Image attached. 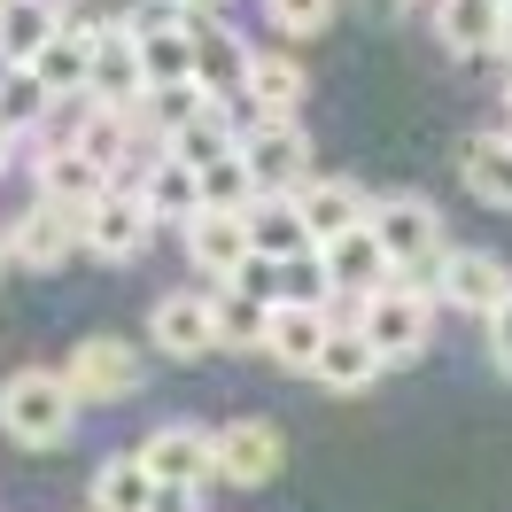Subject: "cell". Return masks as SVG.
<instances>
[{"instance_id": "cell-23", "label": "cell", "mask_w": 512, "mask_h": 512, "mask_svg": "<svg viewBox=\"0 0 512 512\" xmlns=\"http://www.w3.org/2000/svg\"><path fill=\"white\" fill-rule=\"evenodd\" d=\"M241 132H249V125H233V109H225V101H202V109H194L187 125H179L171 140H163V148H171L179 163H194V171H202V163L241 156Z\"/></svg>"}, {"instance_id": "cell-33", "label": "cell", "mask_w": 512, "mask_h": 512, "mask_svg": "<svg viewBox=\"0 0 512 512\" xmlns=\"http://www.w3.org/2000/svg\"><path fill=\"white\" fill-rule=\"evenodd\" d=\"M489 365H497V373L512 381V295L497 303V311H489Z\"/></svg>"}, {"instance_id": "cell-30", "label": "cell", "mask_w": 512, "mask_h": 512, "mask_svg": "<svg viewBox=\"0 0 512 512\" xmlns=\"http://www.w3.org/2000/svg\"><path fill=\"white\" fill-rule=\"evenodd\" d=\"M47 109H55V94L39 86L32 70H0V117H8L16 132H39V117H47Z\"/></svg>"}, {"instance_id": "cell-5", "label": "cell", "mask_w": 512, "mask_h": 512, "mask_svg": "<svg viewBox=\"0 0 512 512\" xmlns=\"http://www.w3.org/2000/svg\"><path fill=\"white\" fill-rule=\"evenodd\" d=\"M148 233H156V210L140 202V187H109L94 210L78 218V241H86L101 264H132V256L148 249Z\"/></svg>"}, {"instance_id": "cell-28", "label": "cell", "mask_w": 512, "mask_h": 512, "mask_svg": "<svg viewBox=\"0 0 512 512\" xmlns=\"http://www.w3.org/2000/svg\"><path fill=\"white\" fill-rule=\"evenodd\" d=\"M156 489H163V481L148 474V458H140V450H132V458H101L94 512H156Z\"/></svg>"}, {"instance_id": "cell-3", "label": "cell", "mask_w": 512, "mask_h": 512, "mask_svg": "<svg viewBox=\"0 0 512 512\" xmlns=\"http://www.w3.org/2000/svg\"><path fill=\"white\" fill-rule=\"evenodd\" d=\"M427 326H435V303L419 280H388V288L357 295V334L381 350V365H412L427 350Z\"/></svg>"}, {"instance_id": "cell-21", "label": "cell", "mask_w": 512, "mask_h": 512, "mask_svg": "<svg viewBox=\"0 0 512 512\" xmlns=\"http://www.w3.org/2000/svg\"><path fill=\"white\" fill-rule=\"evenodd\" d=\"M249 249L272 256V264L319 249V241H311V218H303V202H295V194H256V202H249Z\"/></svg>"}, {"instance_id": "cell-14", "label": "cell", "mask_w": 512, "mask_h": 512, "mask_svg": "<svg viewBox=\"0 0 512 512\" xmlns=\"http://www.w3.org/2000/svg\"><path fill=\"white\" fill-rule=\"evenodd\" d=\"M512 295V272H505V256H489V249H450L443 256V303L450 311H497Z\"/></svg>"}, {"instance_id": "cell-38", "label": "cell", "mask_w": 512, "mask_h": 512, "mask_svg": "<svg viewBox=\"0 0 512 512\" xmlns=\"http://www.w3.org/2000/svg\"><path fill=\"white\" fill-rule=\"evenodd\" d=\"M505 140H512V132H505Z\"/></svg>"}, {"instance_id": "cell-34", "label": "cell", "mask_w": 512, "mask_h": 512, "mask_svg": "<svg viewBox=\"0 0 512 512\" xmlns=\"http://www.w3.org/2000/svg\"><path fill=\"white\" fill-rule=\"evenodd\" d=\"M16 140H24V132H16L8 117H0V171H8V156H16Z\"/></svg>"}, {"instance_id": "cell-17", "label": "cell", "mask_w": 512, "mask_h": 512, "mask_svg": "<svg viewBox=\"0 0 512 512\" xmlns=\"http://www.w3.org/2000/svg\"><path fill=\"white\" fill-rule=\"evenodd\" d=\"M179 16L194 24V78H202L218 101H233L241 78H249V47L225 32V24H210V8H179Z\"/></svg>"}, {"instance_id": "cell-31", "label": "cell", "mask_w": 512, "mask_h": 512, "mask_svg": "<svg viewBox=\"0 0 512 512\" xmlns=\"http://www.w3.org/2000/svg\"><path fill=\"white\" fill-rule=\"evenodd\" d=\"M249 202H256V171L241 156L202 163V210H249Z\"/></svg>"}, {"instance_id": "cell-15", "label": "cell", "mask_w": 512, "mask_h": 512, "mask_svg": "<svg viewBox=\"0 0 512 512\" xmlns=\"http://www.w3.org/2000/svg\"><path fill=\"white\" fill-rule=\"evenodd\" d=\"M319 256H326V280H334V295H373V288H388V280H396V264H388L373 218L357 225V233H342V241H326Z\"/></svg>"}, {"instance_id": "cell-16", "label": "cell", "mask_w": 512, "mask_h": 512, "mask_svg": "<svg viewBox=\"0 0 512 512\" xmlns=\"http://www.w3.org/2000/svg\"><path fill=\"white\" fill-rule=\"evenodd\" d=\"M295 202H303V218H311V241H319V249H326V241H342V233H357V225L373 218V202H365L357 179H319V171L295 187Z\"/></svg>"}, {"instance_id": "cell-24", "label": "cell", "mask_w": 512, "mask_h": 512, "mask_svg": "<svg viewBox=\"0 0 512 512\" xmlns=\"http://www.w3.org/2000/svg\"><path fill=\"white\" fill-rule=\"evenodd\" d=\"M505 16L512 0H443L435 32H443L450 55H489V47H505Z\"/></svg>"}, {"instance_id": "cell-27", "label": "cell", "mask_w": 512, "mask_h": 512, "mask_svg": "<svg viewBox=\"0 0 512 512\" xmlns=\"http://www.w3.org/2000/svg\"><path fill=\"white\" fill-rule=\"evenodd\" d=\"M458 179H466V194H474V202L512 210V140H505V132H481V140H466Z\"/></svg>"}, {"instance_id": "cell-29", "label": "cell", "mask_w": 512, "mask_h": 512, "mask_svg": "<svg viewBox=\"0 0 512 512\" xmlns=\"http://www.w3.org/2000/svg\"><path fill=\"white\" fill-rule=\"evenodd\" d=\"M264 326H272V295L218 288V350H264Z\"/></svg>"}, {"instance_id": "cell-32", "label": "cell", "mask_w": 512, "mask_h": 512, "mask_svg": "<svg viewBox=\"0 0 512 512\" xmlns=\"http://www.w3.org/2000/svg\"><path fill=\"white\" fill-rule=\"evenodd\" d=\"M264 16L288 39H319L326 24H334V0H264Z\"/></svg>"}, {"instance_id": "cell-37", "label": "cell", "mask_w": 512, "mask_h": 512, "mask_svg": "<svg viewBox=\"0 0 512 512\" xmlns=\"http://www.w3.org/2000/svg\"><path fill=\"white\" fill-rule=\"evenodd\" d=\"M0 264H8V233H0Z\"/></svg>"}, {"instance_id": "cell-22", "label": "cell", "mask_w": 512, "mask_h": 512, "mask_svg": "<svg viewBox=\"0 0 512 512\" xmlns=\"http://www.w3.org/2000/svg\"><path fill=\"white\" fill-rule=\"evenodd\" d=\"M311 381L334 388V396H357V388H373V381H381V350H373V342L357 334V319L326 334V350H319V365H311Z\"/></svg>"}, {"instance_id": "cell-13", "label": "cell", "mask_w": 512, "mask_h": 512, "mask_svg": "<svg viewBox=\"0 0 512 512\" xmlns=\"http://www.w3.org/2000/svg\"><path fill=\"white\" fill-rule=\"evenodd\" d=\"M32 179H39V202L78 210V218H86L109 187H117V179H109L94 156H78V148H39V156H32Z\"/></svg>"}, {"instance_id": "cell-10", "label": "cell", "mask_w": 512, "mask_h": 512, "mask_svg": "<svg viewBox=\"0 0 512 512\" xmlns=\"http://www.w3.org/2000/svg\"><path fill=\"white\" fill-rule=\"evenodd\" d=\"M326 334H334V319H326V303H295V295H272V326H264V357L272 365H288V373H311L326 350Z\"/></svg>"}, {"instance_id": "cell-36", "label": "cell", "mask_w": 512, "mask_h": 512, "mask_svg": "<svg viewBox=\"0 0 512 512\" xmlns=\"http://www.w3.org/2000/svg\"><path fill=\"white\" fill-rule=\"evenodd\" d=\"M505 55H512V16H505Z\"/></svg>"}, {"instance_id": "cell-26", "label": "cell", "mask_w": 512, "mask_h": 512, "mask_svg": "<svg viewBox=\"0 0 512 512\" xmlns=\"http://www.w3.org/2000/svg\"><path fill=\"white\" fill-rule=\"evenodd\" d=\"M303 63L295 55H249V78H241V101H256V117H295L303 109Z\"/></svg>"}, {"instance_id": "cell-19", "label": "cell", "mask_w": 512, "mask_h": 512, "mask_svg": "<svg viewBox=\"0 0 512 512\" xmlns=\"http://www.w3.org/2000/svg\"><path fill=\"white\" fill-rule=\"evenodd\" d=\"M86 94L109 101V109H132V101L148 94V70H140V39H132V24L94 39V78H86Z\"/></svg>"}, {"instance_id": "cell-12", "label": "cell", "mask_w": 512, "mask_h": 512, "mask_svg": "<svg viewBox=\"0 0 512 512\" xmlns=\"http://www.w3.org/2000/svg\"><path fill=\"white\" fill-rule=\"evenodd\" d=\"M187 256H194V272H210V280H233L241 264H249V210H194L187 218Z\"/></svg>"}, {"instance_id": "cell-9", "label": "cell", "mask_w": 512, "mask_h": 512, "mask_svg": "<svg viewBox=\"0 0 512 512\" xmlns=\"http://www.w3.org/2000/svg\"><path fill=\"white\" fill-rule=\"evenodd\" d=\"M140 458H148L156 481H187V489H210V481H218V435H210V427H187V419L156 427V435L140 443Z\"/></svg>"}, {"instance_id": "cell-2", "label": "cell", "mask_w": 512, "mask_h": 512, "mask_svg": "<svg viewBox=\"0 0 512 512\" xmlns=\"http://www.w3.org/2000/svg\"><path fill=\"white\" fill-rule=\"evenodd\" d=\"M373 233H381L396 280H443V218L427 194H381L373 202Z\"/></svg>"}, {"instance_id": "cell-20", "label": "cell", "mask_w": 512, "mask_h": 512, "mask_svg": "<svg viewBox=\"0 0 512 512\" xmlns=\"http://www.w3.org/2000/svg\"><path fill=\"white\" fill-rule=\"evenodd\" d=\"M55 32H63V0H0V70H32Z\"/></svg>"}, {"instance_id": "cell-11", "label": "cell", "mask_w": 512, "mask_h": 512, "mask_svg": "<svg viewBox=\"0 0 512 512\" xmlns=\"http://www.w3.org/2000/svg\"><path fill=\"white\" fill-rule=\"evenodd\" d=\"M70 249H86V241H78V210L32 202L24 218H8V264H24V272H55Z\"/></svg>"}, {"instance_id": "cell-8", "label": "cell", "mask_w": 512, "mask_h": 512, "mask_svg": "<svg viewBox=\"0 0 512 512\" xmlns=\"http://www.w3.org/2000/svg\"><path fill=\"white\" fill-rule=\"evenodd\" d=\"M280 466H288V443H280L272 419H233V427H218V481H233V489H264Z\"/></svg>"}, {"instance_id": "cell-6", "label": "cell", "mask_w": 512, "mask_h": 512, "mask_svg": "<svg viewBox=\"0 0 512 512\" xmlns=\"http://www.w3.org/2000/svg\"><path fill=\"white\" fill-rule=\"evenodd\" d=\"M63 381H70L78 404H117V396L140 388V350H132L125 334H94V342H78V350H70Z\"/></svg>"}, {"instance_id": "cell-1", "label": "cell", "mask_w": 512, "mask_h": 512, "mask_svg": "<svg viewBox=\"0 0 512 512\" xmlns=\"http://www.w3.org/2000/svg\"><path fill=\"white\" fill-rule=\"evenodd\" d=\"M70 427H78V396H70L63 373L24 365V373L0 381V435H8V443L55 450V443H70Z\"/></svg>"}, {"instance_id": "cell-35", "label": "cell", "mask_w": 512, "mask_h": 512, "mask_svg": "<svg viewBox=\"0 0 512 512\" xmlns=\"http://www.w3.org/2000/svg\"><path fill=\"white\" fill-rule=\"evenodd\" d=\"M171 8H218V0H171Z\"/></svg>"}, {"instance_id": "cell-7", "label": "cell", "mask_w": 512, "mask_h": 512, "mask_svg": "<svg viewBox=\"0 0 512 512\" xmlns=\"http://www.w3.org/2000/svg\"><path fill=\"white\" fill-rule=\"evenodd\" d=\"M148 342H156L163 357H179V365H194V357L218 350V295H163L156 311H148Z\"/></svg>"}, {"instance_id": "cell-18", "label": "cell", "mask_w": 512, "mask_h": 512, "mask_svg": "<svg viewBox=\"0 0 512 512\" xmlns=\"http://www.w3.org/2000/svg\"><path fill=\"white\" fill-rule=\"evenodd\" d=\"M140 202L156 210V225H187L194 210H202V171L194 163H179L171 148H156V163H140Z\"/></svg>"}, {"instance_id": "cell-4", "label": "cell", "mask_w": 512, "mask_h": 512, "mask_svg": "<svg viewBox=\"0 0 512 512\" xmlns=\"http://www.w3.org/2000/svg\"><path fill=\"white\" fill-rule=\"evenodd\" d=\"M241 163L256 171V194H295L311 179V132L295 117H256L241 132Z\"/></svg>"}, {"instance_id": "cell-25", "label": "cell", "mask_w": 512, "mask_h": 512, "mask_svg": "<svg viewBox=\"0 0 512 512\" xmlns=\"http://www.w3.org/2000/svg\"><path fill=\"white\" fill-rule=\"evenodd\" d=\"M94 39H101V32H78V24H63V32L39 47L32 78H39L55 101H63V94H86V78H94Z\"/></svg>"}]
</instances>
